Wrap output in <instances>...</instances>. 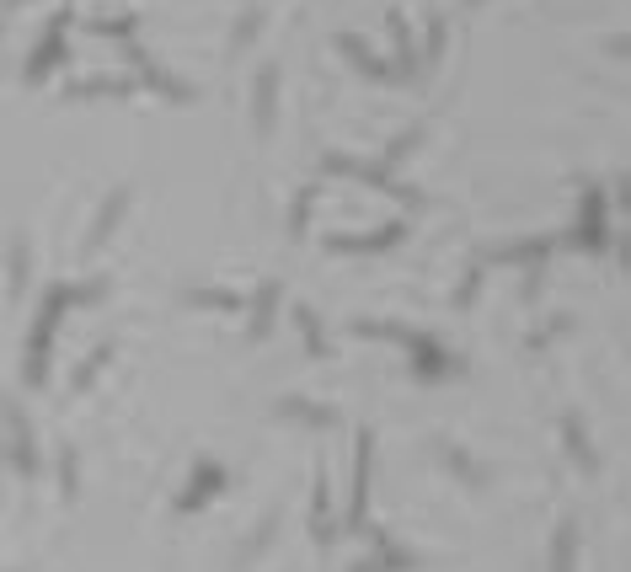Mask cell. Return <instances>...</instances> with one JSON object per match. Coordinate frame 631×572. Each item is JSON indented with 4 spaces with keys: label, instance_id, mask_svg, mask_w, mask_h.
Segmentation results:
<instances>
[{
    "label": "cell",
    "instance_id": "cell-1",
    "mask_svg": "<svg viewBox=\"0 0 631 572\" xmlns=\"http://www.w3.org/2000/svg\"><path fill=\"white\" fill-rule=\"evenodd\" d=\"M65 27H70V11H59V22H49V38L38 43L33 65H27V86H43V81H49V75L70 59V49H65Z\"/></svg>",
    "mask_w": 631,
    "mask_h": 572
},
{
    "label": "cell",
    "instance_id": "cell-2",
    "mask_svg": "<svg viewBox=\"0 0 631 572\" xmlns=\"http://www.w3.org/2000/svg\"><path fill=\"white\" fill-rule=\"evenodd\" d=\"M369 460H375V434H359V455H353V492H348V530L359 535L369 514Z\"/></svg>",
    "mask_w": 631,
    "mask_h": 572
},
{
    "label": "cell",
    "instance_id": "cell-3",
    "mask_svg": "<svg viewBox=\"0 0 631 572\" xmlns=\"http://www.w3.org/2000/svg\"><path fill=\"white\" fill-rule=\"evenodd\" d=\"M129 59H134V65H140V81H150V86H156V91H161V97H166V102L188 107V102L198 97V86H188V81H177V75H172V70H161V65H156V59H150V54H140V49H129Z\"/></svg>",
    "mask_w": 631,
    "mask_h": 572
},
{
    "label": "cell",
    "instance_id": "cell-4",
    "mask_svg": "<svg viewBox=\"0 0 631 572\" xmlns=\"http://www.w3.org/2000/svg\"><path fill=\"white\" fill-rule=\"evenodd\" d=\"M6 428H11V460H17L22 476H38V455H33V428L17 412V401H6Z\"/></svg>",
    "mask_w": 631,
    "mask_h": 572
},
{
    "label": "cell",
    "instance_id": "cell-5",
    "mask_svg": "<svg viewBox=\"0 0 631 572\" xmlns=\"http://www.w3.org/2000/svg\"><path fill=\"white\" fill-rule=\"evenodd\" d=\"M123 209H129V188H113L107 193V204L97 209V220H91V236H86V252H97V246L118 230V220H123Z\"/></svg>",
    "mask_w": 631,
    "mask_h": 572
},
{
    "label": "cell",
    "instance_id": "cell-6",
    "mask_svg": "<svg viewBox=\"0 0 631 572\" xmlns=\"http://www.w3.org/2000/svg\"><path fill=\"white\" fill-rule=\"evenodd\" d=\"M402 236H407V220H391V225H380L375 236H359V241L332 236V252H386V246H396Z\"/></svg>",
    "mask_w": 631,
    "mask_h": 572
},
{
    "label": "cell",
    "instance_id": "cell-7",
    "mask_svg": "<svg viewBox=\"0 0 631 572\" xmlns=\"http://www.w3.org/2000/svg\"><path fill=\"white\" fill-rule=\"evenodd\" d=\"M562 444H567V455L578 460V471H583V476H594V471H599V455H594L589 434H583V417H562Z\"/></svg>",
    "mask_w": 631,
    "mask_h": 572
},
{
    "label": "cell",
    "instance_id": "cell-8",
    "mask_svg": "<svg viewBox=\"0 0 631 572\" xmlns=\"http://www.w3.org/2000/svg\"><path fill=\"white\" fill-rule=\"evenodd\" d=\"M257 134H273V113H279V70H257Z\"/></svg>",
    "mask_w": 631,
    "mask_h": 572
},
{
    "label": "cell",
    "instance_id": "cell-9",
    "mask_svg": "<svg viewBox=\"0 0 631 572\" xmlns=\"http://www.w3.org/2000/svg\"><path fill=\"white\" fill-rule=\"evenodd\" d=\"M391 38H396V65H391V75H396V81H412L423 65H418V49H412V33H407L402 17H391Z\"/></svg>",
    "mask_w": 631,
    "mask_h": 572
},
{
    "label": "cell",
    "instance_id": "cell-10",
    "mask_svg": "<svg viewBox=\"0 0 631 572\" xmlns=\"http://www.w3.org/2000/svg\"><path fill=\"white\" fill-rule=\"evenodd\" d=\"M220 487H225V471L204 460V466H198V476H193V492H182V503H177V508H204Z\"/></svg>",
    "mask_w": 631,
    "mask_h": 572
},
{
    "label": "cell",
    "instance_id": "cell-11",
    "mask_svg": "<svg viewBox=\"0 0 631 572\" xmlns=\"http://www.w3.org/2000/svg\"><path fill=\"white\" fill-rule=\"evenodd\" d=\"M273 316H279V284H263L252 300V337L263 343V337L273 332Z\"/></svg>",
    "mask_w": 631,
    "mask_h": 572
},
{
    "label": "cell",
    "instance_id": "cell-12",
    "mask_svg": "<svg viewBox=\"0 0 631 572\" xmlns=\"http://www.w3.org/2000/svg\"><path fill=\"white\" fill-rule=\"evenodd\" d=\"M279 417H289V423H305V428H332V423H337V412H327V407H305L300 396H284V401H279Z\"/></svg>",
    "mask_w": 631,
    "mask_h": 572
},
{
    "label": "cell",
    "instance_id": "cell-13",
    "mask_svg": "<svg viewBox=\"0 0 631 572\" xmlns=\"http://www.w3.org/2000/svg\"><path fill=\"white\" fill-rule=\"evenodd\" d=\"M134 81H118V75H97V81H75L70 86V102H81V97H129Z\"/></svg>",
    "mask_w": 631,
    "mask_h": 572
},
{
    "label": "cell",
    "instance_id": "cell-14",
    "mask_svg": "<svg viewBox=\"0 0 631 572\" xmlns=\"http://www.w3.org/2000/svg\"><path fill=\"white\" fill-rule=\"evenodd\" d=\"M337 49H343V54H348V59H353V65H359V70H364V75H375V81H391V70H386V65H380V59H375V54H369V49H364V43H353V38H337Z\"/></svg>",
    "mask_w": 631,
    "mask_h": 572
},
{
    "label": "cell",
    "instance_id": "cell-15",
    "mask_svg": "<svg viewBox=\"0 0 631 572\" xmlns=\"http://www.w3.org/2000/svg\"><path fill=\"white\" fill-rule=\"evenodd\" d=\"M6 268H11V295H22V289H27V268H33V246L11 241V262H6Z\"/></svg>",
    "mask_w": 631,
    "mask_h": 572
},
{
    "label": "cell",
    "instance_id": "cell-16",
    "mask_svg": "<svg viewBox=\"0 0 631 572\" xmlns=\"http://www.w3.org/2000/svg\"><path fill=\"white\" fill-rule=\"evenodd\" d=\"M188 305H209V311H241V295H236V289H193Z\"/></svg>",
    "mask_w": 631,
    "mask_h": 572
},
{
    "label": "cell",
    "instance_id": "cell-17",
    "mask_svg": "<svg viewBox=\"0 0 631 572\" xmlns=\"http://www.w3.org/2000/svg\"><path fill=\"white\" fill-rule=\"evenodd\" d=\"M263 33V11H241V22H236V33H230V54H241V49H252V38Z\"/></svg>",
    "mask_w": 631,
    "mask_h": 572
},
{
    "label": "cell",
    "instance_id": "cell-18",
    "mask_svg": "<svg viewBox=\"0 0 631 572\" xmlns=\"http://www.w3.org/2000/svg\"><path fill=\"white\" fill-rule=\"evenodd\" d=\"M439 460H444V466H450L455 476H466V482H471V487H482V482H487V471H476V466H471V460H466V455H460V450H455V444H439Z\"/></svg>",
    "mask_w": 631,
    "mask_h": 572
},
{
    "label": "cell",
    "instance_id": "cell-19",
    "mask_svg": "<svg viewBox=\"0 0 631 572\" xmlns=\"http://www.w3.org/2000/svg\"><path fill=\"white\" fill-rule=\"evenodd\" d=\"M59 487H65V498H75V492H81V455L70 450H59Z\"/></svg>",
    "mask_w": 631,
    "mask_h": 572
},
{
    "label": "cell",
    "instance_id": "cell-20",
    "mask_svg": "<svg viewBox=\"0 0 631 572\" xmlns=\"http://www.w3.org/2000/svg\"><path fill=\"white\" fill-rule=\"evenodd\" d=\"M107 359H113V348H107V343H102V348H91V353H86V364L75 369V391H86V385L107 369Z\"/></svg>",
    "mask_w": 631,
    "mask_h": 572
},
{
    "label": "cell",
    "instance_id": "cell-21",
    "mask_svg": "<svg viewBox=\"0 0 631 572\" xmlns=\"http://www.w3.org/2000/svg\"><path fill=\"white\" fill-rule=\"evenodd\" d=\"M134 27H140V17H134V11H118V17H107V22H91V33L97 38H134Z\"/></svg>",
    "mask_w": 631,
    "mask_h": 572
},
{
    "label": "cell",
    "instance_id": "cell-22",
    "mask_svg": "<svg viewBox=\"0 0 631 572\" xmlns=\"http://www.w3.org/2000/svg\"><path fill=\"white\" fill-rule=\"evenodd\" d=\"M300 316V332H305V343H311V353L316 359H332V348H327V337H321V321H316V311H295Z\"/></svg>",
    "mask_w": 631,
    "mask_h": 572
},
{
    "label": "cell",
    "instance_id": "cell-23",
    "mask_svg": "<svg viewBox=\"0 0 631 572\" xmlns=\"http://www.w3.org/2000/svg\"><path fill=\"white\" fill-rule=\"evenodd\" d=\"M418 139H423V129H407V134H396V139H391V150H386V161H380V166H396V161H407L412 150H418Z\"/></svg>",
    "mask_w": 631,
    "mask_h": 572
},
{
    "label": "cell",
    "instance_id": "cell-24",
    "mask_svg": "<svg viewBox=\"0 0 631 572\" xmlns=\"http://www.w3.org/2000/svg\"><path fill=\"white\" fill-rule=\"evenodd\" d=\"M439 54H444V17L428 22V49L418 54V65H423V70H428V65H439Z\"/></svg>",
    "mask_w": 631,
    "mask_h": 572
},
{
    "label": "cell",
    "instance_id": "cell-25",
    "mask_svg": "<svg viewBox=\"0 0 631 572\" xmlns=\"http://www.w3.org/2000/svg\"><path fill=\"white\" fill-rule=\"evenodd\" d=\"M316 193H321L316 182H311V188L300 193V204H295V220H289V225H295V236H305V220H311V204H316Z\"/></svg>",
    "mask_w": 631,
    "mask_h": 572
},
{
    "label": "cell",
    "instance_id": "cell-26",
    "mask_svg": "<svg viewBox=\"0 0 631 572\" xmlns=\"http://www.w3.org/2000/svg\"><path fill=\"white\" fill-rule=\"evenodd\" d=\"M0 6H6V11H11V6H27V0H0Z\"/></svg>",
    "mask_w": 631,
    "mask_h": 572
},
{
    "label": "cell",
    "instance_id": "cell-27",
    "mask_svg": "<svg viewBox=\"0 0 631 572\" xmlns=\"http://www.w3.org/2000/svg\"><path fill=\"white\" fill-rule=\"evenodd\" d=\"M471 6H476V0H471Z\"/></svg>",
    "mask_w": 631,
    "mask_h": 572
}]
</instances>
